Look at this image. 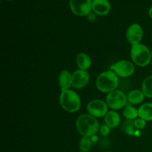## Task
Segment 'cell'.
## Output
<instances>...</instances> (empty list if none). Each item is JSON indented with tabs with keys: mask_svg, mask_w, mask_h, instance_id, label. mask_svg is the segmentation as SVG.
<instances>
[{
	"mask_svg": "<svg viewBox=\"0 0 152 152\" xmlns=\"http://www.w3.org/2000/svg\"><path fill=\"white\" fill-rule=\"evenodd\" d=\"M76 128L83 137H93L99 132V123L96 117L89 114H83L76 120Z\"/></svg>",
	"mask_w": 152,
	"mask_h": 152,
	"instance_id": "obj_1",
	"label": "cell"
},
{
	"mask_svg": "<svg viewBox=\"0 0 152 152\" xmlns=\"http://www.w3.org/2000/svg\"><path fill=\"white\" fill-rule=\"evenodd\" d=\"M118 86L119 77L111 70L103 71L96 77V87L102 93H110L116 90Z\"/></svg>",
	"mask_w": 152,
	"mask_h": 152,
	"instance_id": "obj_2",
	"label": "cell"
},
{
	"mask_svg": "<svg viewBox=\"0 0 152 152\" xmlns=\"http://www.w3.org/2000/svg\"><path fill=\"white\" fill-rule=\"evenodd\" d=\"M61 107L68 113H76L81 108V99L74 91L71 89L61 91L59 95Z\"/></svg>",
	"mask_w": 152,
	"mask_h": 152,
	"instance_id": "obj_3",
	"label": "cell"
},
{
	"mask_svg": "<svg viewBox=\"0 0 152 152\" xmlns=\"http://www.w3.org/2000/svg\"><path fill=\"white\" fill-rule=\"evenodd\" d=\"M130 55L132 62L141 68L148 66L152 59L151 50L142 43L132 46Z\"/></svg>",
	"mask_w": 152,
	"mask_h": 152,
	"instance_id": "obj_4",
	"label": "cell"
},
{
	"mask_svg": "<svg viewBox=\"0 0 152 152\" xmlns=\"http://www.w3.org/2000/svg\"><path fill=\"white\" fill-rule=\"evenodd\" d=\"M105 102L111 109L114 111L122 109L127 105V95L125 94L123 91L116 89L107 94Z\"/></svg>",
	"mask_w": 152,
	"mask_h": 152,
	"instance_id": "obj_5",
	"label": "cell"
},
{
	"mask_svg": "<svg viewBox=\"0 0 152 152\" xmlns=\"http://www.w3.org/2000/svg\"><path fill=\"white\" fill-rule=\"evenodd\" d=\"M111 70L119 77L127 78L132 77L135 72L134 64L129 60H120L111 66Z\"/></svg>",
	"mask_w": 152,
	"mask_h": 152,
	"instance_id": "obj_6",
	"label": "cell"
},
{
	"mask_svg": "<svg viewBox=\"0 0 152 152\" xmlns=\"http://www.w3.org/2000/svg\"><path fill=\"white\" fill-rule=\"evenodd\" d=\"M92 2V0H70L69 7L76 16H86L91 12Z\"/></svg>",
	"mask_w": 152,
	"mask_h": 152,
	"instance_id": "obj_7",
	"label": "cell"
},
{
	"mask_svg": "<svg viewBox=\"0 0 152 152\" xmlns=\"http://www.w3.org/2000/svg\"><path fill=\"white\" fill-rule=\"evenodd\" d=\"M87 111L89 114L96 118L105 117L108 112V106L106 102L102 99H92L88 103Z\"/></svg>",
	"mask_w": 152,
	"mask_h": 152,
	"instance_id": "obj_8",
	"label": "cell"
},
{
	"mask_svg": "<svg viewBox=\"0 0 152 152\" xmlns=\"http://www.w3.org/2000/svg\"><path fill=\"white\" fill-rule=\"evenodd\" d=\"M126 37L128 42L132 46L140 44L143 38V29L139 24H132L128 28Z\"/></svg>",
	"mask_w": 152,
	"mask_h": 152,
	"instance_id": "obj_9",
	"label": "cell"
},
{
	"mask_svg": "<svg viewBox=\"0 0 152 152\" xmlns=\"http://www.w3.org/2000/svg\"><path fill=\"white\" fill-rule=\"evenodd\" d=\"M90 81V74L88 71L77 69L72 74V87L80 90L88 86Z\"/></svg>",
	"mask_w": 152,
	"mask_h": 152,
	"instance_id": "obj_10",
	"label": "cell"
},
{
	"mask_svg": "<svg viewBox=\"0 0 152 152\" xmlns=\"http://www.w3.org/2000/svg\"><path fill=\"white\" fill-rule=\"evenodd\" d=\"M92 10L98 16H106L111 11V4L108 0H93Z\"/></svg>",
	"mask_w": 152,
	"mask_h": 152,
	"instance_id": "obj_11",
	"label": "cell"
},
{
	"mask_svg": "<svg viewBox=\"0 0 152 152\" xmlns=\"http://www.w3.org/2000/svg\"><path fill=\"white\" fill-rule=\"evenodd\" d=\"M58 83L61 91L70 89L72 87V74L68 70H62L59 74Z\"/></svg>",
	"mask_w": 152,
	"mask_h": 152,
	"instance_id": "obj_12",
	"label": "cell"
},
{
	"mask_svg": "<svg viewBox=\"0 0 152 152\" xmlns=\"http://www.w3.org/2000/svg\"><path fill=\"white\" fill-rule=\"evenodd\" d=\"M104 121H105V124L110 129H116L120 125L121 118L117 111L111 110V111H108L106 115L105 116Z\"/></svg>",
	"mask_w": 152,
	"mask_h": 152,
	"instance_id": "obj_13",
	"label": "cell"
},
{
	"mask_svg": "<svg viewBox=\"0 0 152 152\" xmlns=\"http://www.w3.org/2000/svg\"><path fill=\"white\" fill-rule=\"evenodd\" d=\"M76 64L78 67V69L88 71L91 67V58L86 53L80 52L76 56Z\"/></svg>",
	"mask_w": 152,
	"mask_h": 152,
	"instance_id": "obj_14",
	"label": "cell"
},
{
	"mask_svg": "<svg viewBox=\"0 0 152 152\" xmlns=\"http://www.w3.org/2000/svg\"><path fill=\"white\" fill-rule=\"evenodd\" d=\"M145 97L143 92L142 91V90H139V89L131 91L127 95L128 102L132 105H139L142 103Z\"/></svg>",
	"mask_w": 152,
	"mask_h": 152,
	"instance_id": "obj_15",
	"label": "cell"
},
{
	"mask_svg": "<svg viewBox=\"0 0 152 152\" xmlns=\"http://www.w3.org/2000/svg\"><path fill=\"white\" fill-rule=\"evenodd\" d=\"M139 117L146 122L152 121V102H146L138 108Z\"/></svg>",
	"mask_w": 152,
	"mask_h": 152,
	"instance_id": "obj_16",
	"label": "cell"
},
{
	"mask_svg": "<svg viewBox=\"0 0 152 152\" xmlns=\"http://www.w3.org/2000/svg\"><path fill=\"white\" fill-rule=\"evenodd\" d=\"M123 115L126 120H135L139 117V111L132 105H127L123 109Z\"/></svg>",
	"mask_w": 152,
	"mask_h": 152,
	"instance_id": "obj_17",
	"label": "cell"
},
{
	"mask_svg": "<svg viewBox=\"0 0 152 152\" xmlns=\"http://www.w3.org/2000/svg\"><path fill=\"white\" fill-rule=\"evenodd\" d=\"M141 90L147 98H152V75L148 76L144 79L142 83Z\"/></svg>",
	"mask_w": 152,
	"mask_h": 152,
	"instance_id": "obj_18",
	"label": "cell"
},
{
	"mask_svg": "<svg viewBox=\"0 0 152 152\" xmlns=\"http://www.w3.org/2000/svg\"><path fill=\"white\" fill-rule=\"evenodd\" d=\"M122 131L123 133L129 136H133L136 132L137 128L134 126V120H126L122 124Z\"/></svg>",
	"mask_w": 152,
	"mask_h": 152,
	"instance_id": "obj_19",
	"label": "cell"
},
{
	"mask_svg": "<svg viewBox=\"0 0 152 152\" xmlns=\"http://www.w3.org/2000/svg\"><path fill=\"white\" fill-rule=\"evenodd\" d=\"M92 137H82L79 143V149L80 152H89L92 146Z\"/></svg>",
	"mask_w": 152,
	"mask_h": 152,
	"instance_id": "obj_20",
	"label": "cell"
},
{
	"mask_svg": "<svg viewBox=\"0 0 152 152\" xmlns=\"http://www.w3.org/2000/svg\"><path fill=\"white\" fill-rule=\"evenodd\" d=\"M146 123L147 122L145 120L138 117L134 120V126L137 129H143L146 126Z\"/></svg>",
	"mask_w": 152,
	"mask_h": 152,
	"instance_id": "obj_21",
	"label": "cell"
},
{
	"mask_svg": "<svg viewBox=\"0 0 152 152\" xmlns=\"http://www.w3.org/2000/svg\"><path fill=\"white\" fill-rule=\"evenodd\" d=\"M111 129L108 126H107L106 125H103V126H101V128H99V133L102 136H108V134L111 132Z\"/></svg>",
	"mask_w": 152,
	"mask_h": 152,
	"instance_id": "obj_22",
	"label": "cell"
},
{
	"mask_svg": "<svg viewBox=\"0 0 152 152\" xmlns=\"http://www.w3.org/2000/svg\"><path fill=\"white\" fill-rule=\"evenodd\" d=\"M148 16H149V17L152 19V6L150 7L149 10H148Z\"/></svg>",
	"mask_w": 152,
	"mask_h": 152,
	"instance_id": "obj_23",
	"label": "cell"
},
{
	"mask_svg": "<svg viewBox=\"0 0 152 152\" xmlns=\"http://www.w3.org/2000/svg\"><path fill=\"white\" fill-rule=\"evenodd\" d=\"M7 1H12V0H7Z\"/></svg>",
	"mask_w": 152,
	"mask_h": 152,
	"instance_id": "obj_24",
	"label": "cell"
},
{
	"mask_svg": "<svg viewBox=\"0 0 152 152\" xmlns=\"http://www.w3.org/2000/svg\"><path fill=\"white\" fill-rule=\"evenodd\" d=\"M151 57H152V50H151Z\"/></svg>",
	"mask_w": 152,
	"mask_h": 152,
	"instance_id": "obj_25",
	"label": "cell"
},
{
	"mask_svg": "<svg viewBox=\"0 0 152 152\" xmlns=\"http://www.w3.org/2000/svg\"><path fill=\"white\" fill-rule=\"evenodd\" d=\"M108 152H109V151H108Z\"/></svg>",
	"mask_w": 152,
	"mask_h": 152,
	"instance_id": "obj_26",
	"label": "cell"
}]
</instances>
